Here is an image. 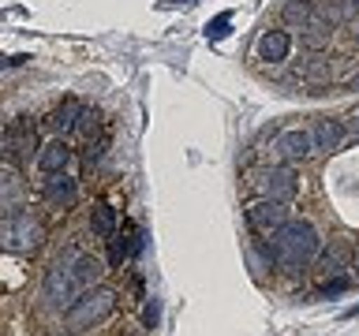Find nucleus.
<instances>
[{"mask_svg":"<svg viewBox=\"0 0 359 336\" xmlns=\"http://www.w3.org/2000/svg\"><path fill=\"white\" fill-rule=\"evenodd\" d=\"M101 262L94 254L86 251H67L64 258H56L53 269L45 273V299L53 302V307H72V302L83 295V291H90L101 280Z\"/></svg>","mask_w":359,"mask_h":336,"instance_id":"obj_1","label":"nucleus"},{"mask_svg":"<svg viewBox=\"0 0 359 336\" xmlns=\"http://www.w3.org/2000/svg\"><path fill=\"white\" fill-rule=\"evenodd\" d=\"M322 251V235L311 220H288L269 235V265L288 269V273H299V269H311L314 258Z\"/></svg>","mask_w":359,"mask_h":336,"instance_id":"obj_2","label":"nucleus"},{"mask_svg":"<svg viewBox=\"0 0 359 336\" xmlns=\"http://www.w3.org/2000/svg\"><path fill=\"white\" fill-rule=\"evenodd\" d=\"M112 310H116V291L94 284V288L83 291V295L64 310V325L72 332H86V329H97L101 321H109Z\"/></svg>","mask_w":359,"mask_h":336,"instance_id":"obj_3","label":"nucleus"},{"mask_svg":"<svg viewBox=\"0 0 359 336\" xmlns=\"http://www.w3.org/2000/svg\"><path fill=\"white\" fill-rule=\"evenodd\" d=\"M251 190L258 198H273V202H292L299 195V179L292 172V164H262L258 172H251Z\"/></svg>","mask_w":359,"mask_h":336,"instance_id":"obj_4","label":"nucleus"},{"mask_svg":"<svg viewBox=\"0 0 359 336\" xmlns=\"http://www.w3.org/2000/svg\"><path fill=\"white\" fill-rule=\"evenodd\" d=\"M314 153V142H311V127H285L269 139V164H296V161H307Z\"/></svg>","mask_w":359,"mask_h":336,"instance_id":"obj_5","label":"nucleus"},{"mask_svg":"<svg viewBox=\"0 0 359 336\" xmlns=\"http://www.w3.org/2000/svg\"><path fill=\"white\" fill-rule=\"evenodd\" d=\"M292 220V202H273V198H258L247 206V228L255 235H273L280 224Z\"/></svg>","mask_w":359,"mask_h":336,"instance_id":"obj_6","label":"nucleus"},{"mask_svg":"<svg viewBox=\"0 0 359 336\" xmlns=\"http://www.w3.org/2000/svg\"><path fill=\"white\" fill-rule=\"evenodd\" d=\"M30 150H38V134H34V123L27 116H15L0 134V157L4 161H22L30 157Z\"/></svg>","mask_w":359,"mask_h":336,"instance_id":"obj_7","label":"nucleus"},{"mask_svg":"<svg viewBox=\"0 0 359 336\" xmlns=\"http://www.w3.org/2000/svg\"><path fill=\"white\" fill-rule=\"evenodd\" d=\"M8 224V243H11V251H34L41 239H45V224H41V217H34L30 209H19L11 220H4Z\"/></svg>","mask_w":359,"mask_h":336,"instance_id":"obj_8","label":"nucleus"},{"mask_svg":"<svg viewBox=\"0 0 359 336\" xmlns=\"http://www.w3.org/2000/svg\"><path fill=\"white\" fill-rule=\"evenodd\" d=\"M288 56H292V30L277 27V30H262V34H258V41H255V60L277 67V64H285Z\"/></svg>","mask_w":359,"mask_h":336,"instance_id":"obj_9","label":"nucleus"},{"mask_svg":"<svg viewBox=\"0 0 359 336\" xmlns=\"http://www.w3.org/2000/svg\"><path fill=\"white\" fill-rule=\"evenodd\" d=\"M27 202V183L19 179L15 168L0 164V220H11Z\"/></svg>","mask_w":359,"mask_h":336,"instance_id":"obj_10","label":"nucleus"},{"mask_svg":"<svg viewBox=\"0 0 359 336\" xmlns=\"http://www.w3.org/2000/svg\"><path fill=\"white\" fill-rule=\"evenodd\" d=\"M348 139V120H333V116H318L311 123V142H314V153H333L341 150Z\"/></svg>","mask_w":359,"mask_h":336,"instance_id":"obj_11","label":"nucleus"},{"mask_svg":"<svg viewBox=\"0 0 359 336\" xmlns=\"http://www.w3.org/2000/svg\"><path fill=\"white\" fill-rule=\"evenodd\" d=\"M314 269H318L322 276H348V269H352V246L344 239H333L330 246L322 243L318 258H314Z\"/></svg>","mask_w":359,"mask_h":336,"instance_id":"obj_12","label":"nucleus"},{"mask_svg":"<svg viewBox=\"0 0 359 336\" xmlns=\"http://www.w3.org/2000/svg\"><path fill=\"white\" fill-rule=\"evenodd\" d=\"M142 243H146V239H142L139 224H131V220H128V224H123V228L109 239V265H112V269H120L131 254H139V251H142Z\"/></svg>","mask_w":359,"mask_h":336,"instance_id":"obj_13","label":"nucleus"},{"mask_svg":"<svg viewBox=\"0 0 359 336\" xmlns=\"http://www.w3.org/2000/svg\"><path fill=\"white\" fill-rule=\"evenodd\" d=\"M41 195H45V202H49V206H56V209H72L75 202H79V183H75L67 172H53L49 179H45Z\"/></svg>","mask_w":359,"mask_h":336,"instance_id":"obj_14","label":"nucleus"},{"mask_svg":"<svg viewBox=\"0 0 359 336\" xmlns=\"http://www.w3.org/2000/svg\"><path fill=\"white\" fill-rule=\"evenodd\" d=\"M67 161H72V146H67L64 139H53V142H45L41 150H38V168H41L45 176L64 172Z\"/></svg>","mask_w":359,"mask_h":336,"instance_id":"obj_15","label":"nucleus"},{"mask_svg":"<svg viewBox=\"0 0 359 336\" xmlns=\"http://www.w3.org/2000/svg\"><path fill=\"white\" fill-rule=\"evenodd\" d=\"M314 19V0H285L280 4V22L285 30H303Z\"/></svg>","mask_w":359,"mask_h":336,"instance_id":"obj_16","label":"nucleus"},{"mask_svg":"<svg viewBox=\"0 0 359 336\" xmlns=\"http://www.w3.org/2000/svg\"><path fill=\"white\" fill-rule=\"evenodd\" d=\"M79 112H83V105L79 101H64L60 108H53L49 116H45V127L56 131V134H67V131H75V120H79Z\"/></svg>","mask_w":359,"mask_h":336,"instance_id":"obj_17","label":"nucleus"},{"mask_svg":"<svg viewBox=\"0 0 359 336\" xmlns=\"http://www.w3.org/2000/svg\"><path fill=\"white\" fill-rule=\"evenodd\" d=\"M90 232H94L97 239H112V235H116V209L105 206V202H97V206L90 209Z\"/></svg>","mask_w":359,"mask_h":336,"instance_id":"obj_18","label":"nucleus"},{"mask_svg":"<svg viewBox=\"0 0 359 336\" xmlns=\"http://www.w3.org/2000/svg\"><path fill=\"white\" fill-rule=\"evenodd\" d=\"M75 131L83 134V139H101V112L97 108H83L79 112V120H75Z\"/></svg>","mask_w":359,"mask_h":336,"instance_id":"obj_19","label":"nucleus"},{"mask_svg":"<svg viewBox=\"0 0 359 336\" xmlns=\"http://www.w3.org/2000/svg\"><path fill=\"white\" fill-rule=\"evenodd\" d=\"M229 27H232V11H221L217 19H210V22H206V38H210V41L229 38Z\"/></svg>","mask_w":359,"mask_h":336,"instance_id":"obj_20","label":"nucleus"},{"mask_svg":"<svg viewBox=\"0 0 359 336\" xmlns=\"http://www.w3.org/2000/svg\"><path fill=\"white\" fill-rule=\"evenodd\" d=\"M157 318H161V302L150 299V307L142 310V325H146V329H157Z\"/></svg>","mask_w":359,"mask_h":336,"instance_id":"obj_21","label":"nucleus"},{"mask_svg":"<svg viewBox=\"0 0 359 336\" xmlns=\"http://www.w3.org/2000/svg\"><path fill=\"white\" fill-rule=\"evenodd\" d=\"M352 4H355V11H359V0H352Z\"/></svg>","mask_w":359,"mask_h":336,"instance_id":"obj_22","label":"nucleus"}]
</instances>
